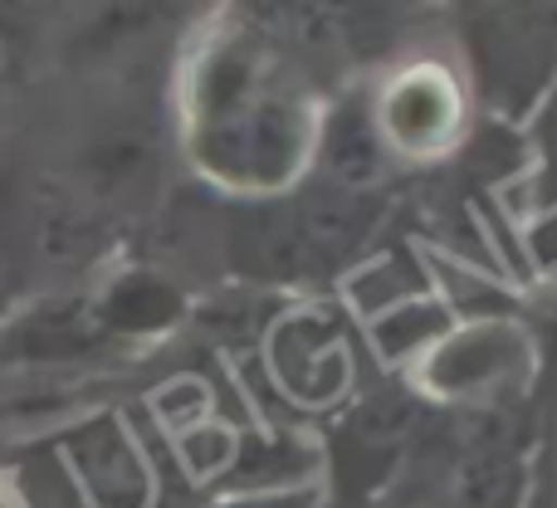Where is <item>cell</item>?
I'll list each match as a JSON object with an SVG mask.
<instances>
[{"mask_svg": "<svg viewBox=\"0 0 557 508\" xmlns=\"http://www.w3.org/2000/svg\"><path fill=\"white\" fill-rule=\"evenodd\" d=\"M196 157L206 172L245 186H278L304 157V113L274 84L260 54L221 45L196 78Z\"/></svg>", "mask_w": 557, "mask_h": 508, "instance_id": "6da1fadb", "label": "cell"}, {"mask_svg": "<svg viewBox=\"0 0 557 508\" xmlns=\"http://www.w3.org/2000/svg\"><path fill=\"white\" fill-rule=\"evenodd\" d=\"M113 337L94 313V298H39L0 323V367H54L98 352Z\"/></svg>", "mask_w": 557, "mask_h": 508, "instance_id": "7a4b0ae2", "label": "cell"}, {"mask_svg": "<svg viewBox=\"0 0 557 508\" xmlns=\"http://www.w3.org/2000/svg\"><path fill=\"white\" fill-rule=\"evenodd\" d=\"M64 455L74 464V480L84 484V499L94 508H147V499H152L147 460L117 416L84 421L64 441Z\"/></svg>", "mask_w": 557, "mask_h": 508, "instance_id": "3957f363", "label": "cell"}, {"mask_svg": "<svg viewBox=\"0 0 557 508\" xmlns=\"http://www.w3.org/2000/svg\"><path fill=\"white\" fill-rule=\"evenodd\" d=\"M274 376L298 396V401H333L347 382V352L337 318L327 308H304L274 327L270 343Z\"/></svg>", "mask_w": 557, "mask_h": 508, "instance_id": "277c9868", "label": "cell"}, {"mask_svg": "<svg viewBox=\"0 0 557 508\" xmlns=\"http://www.w3.org/2000/svg\"><path fill=\"white\" fill-rule=\"evenodd\" d=\"M455 123H460V98H455L450 74L435 64H416L401 78H392L382 108H376L382 137L401 152H441L450 143Z\"/></svg>", "mask_w": 557, "mask_h": 508, "instance_id": "5b68a950", "label": "cell"}, {"mask_svg": "<svg viewBox=\"0 0 557 508\" xmlns=\"http://www.w3.org/2000/svg\"><path fill=\"white\" fill-rule=\"evenodd\" d=\"M29 245L45 264H84L103 245V215L88 196L45 182L29 196Z\"/></svg>", "mask_w": 557, "mask_h": 508, "instance_id": "8992f818", "label": "cell"}, {"mask_svg": "<svg viewBox=\"0 0 557 508\" xmlns=\"http://www.w3.org/2000/svg\"><path fill=\"white\" fill-rule=\"evenodd\" d=\"M235 259H240L250 274L264 278H298L308 264H313V245L304 235V221L298 211H264L255 221H240L235 231Z\"/></svg>", "mask_w": 557, "mask_h": 508, "instance_id": "52a82bcc", "label": "cell"}, {"mask_svg": "<svg viewBox=\"0 0 557 508\" xmlns=\"http://www.w3.org/2000/svg\"><path fill=\"white\" fill-rule=\"evenodd\" d=\"M94 313L108 337L123 333H157V327L176 323L182 313V294L157 274H123L108 284L103 298H94Z\"/></svg>", "mask_w": 557, "mask_h": 508, "instance_id": "ba28073f", "label": "cell"}, {"mask_svg": "<svg viewBox=\"0 0 557 508\" xmlns=\"http://www.w3.org/2000/svg\"><path fill=\"white\" fill-rule=\"evenodd\" d=\"M523 347L519 337H509V327H474L460 343H445L441 362H435V382L450 392H480L494 386L499 376L519 372Z\"/></svg>", "mask_w": 557, "mask_h": 508, "instance_id": "9c48e42d", "label": "cell"}, {"mask_svg": "<svg viewBox=\"0 0 557 508\" xmlns=\"http://www.w3.org/2000/svg\"><path fill=\"white\" fill-rule=\"evenodd\" d=\"M152 172H157V143L147 133H137V127L103 133L84 152L88 196H103V201H117V196L137 191L143 182H152Z\"/></svg>", "mask_w": 557, "mask_h": 508, "instance_id": "30bf717a", "label": "cell"}, {"mask_svg": "<svg viewBox=\"0 0 557 508\" xmlns=\"http://www.w3.org/2000/svg\"><path fill=\"white\" fill-rule=\"evenodd\" d=\"M416 416H421V406H416L411 396L382 392V396H367V401L357 406L347 435H352L357 450H396V445L416 431Z\"/></svg>", "mask_w": 557, "mask_h": 508, "instance_id": "8fae6325", "label": "cell"}, {"mask_svg": "<svg viewBox=\"0 0 557 508\" xmlns=\"http://www.w3.org/2000/svg\"><path fill=\"white\" fill-rule=\"evenodd\" d=\"M445 327H450V318H445L441 303H431V298H416V303H406L396 318H386L382 327H376V343H382L386 357H401L411 352V347L431 343V337H441Z\"/></svg>", "mask_w": 557, "mask_h": 508, "instance_id": "7c38bea8", "label": "cell"}, {"mask_svg": "<svg viewBox=\"0 0 557 508\" xmlns=\"http://www.w3.org/2000/svg\"><path fill=\"white\" fill-rule=\"evenodd\" d=\"M327 157H333V172L347 176V182H362V176L376 172V143H372V123L362 113H347L333 123V143H327Z\"/></svg>", "mask_w": 557, "mask_h": 508, "instance_id": "4fadbf2b", "label": "cell"}, {"mask_svg": "<svg viewBox=\"0 0 557 508\" xmlns=\"http://www.w3.org/2000/svg\"><path fill=\"white\" fill-rule=\"evenodd\" d=\"M182 460L191 464V474L211 480L215 470H231V460H235V441H231L225 431H215V425H206V431H191V435H186Z\"/></svg>", "mask_w": 557, "mask_h": 508, "instance_id": "5bb4252c", "label": "cell"}, {"mask_svg": "<svg viewBox=\"0 0 557 508\" xmlns=\"http://www.w3.org/2000/svg\"><path fill=\"white\" fill-rule=\"evenodd\" d=\"M221 508H318L313 490H274V494H240V499H225Z\"/></svg>", "mask_w": 557, "mask_h": 508, "instance_id": "9a60e30c", "label": "cell"}, {"mask_svg": "<svg viewBox=\"0 0 557 508\" xmlns=\"http://www.w3.org/2000/svg\"><path fill=\"white\" fill-rule=\"evenodd\" d=\"M548 143H553V152H557V103H553V113H548Z\"/></svg>", "mask_w": 557, "mask_h": 508, "instance_id": "2e32d148", "label": "cell"}]
</instances>
